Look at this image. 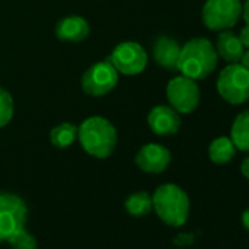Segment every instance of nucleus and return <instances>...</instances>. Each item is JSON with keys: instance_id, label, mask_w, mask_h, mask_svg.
Wrapping results in <instances>:
<instances>
[{"instance_id": "24", "label": "nucleus", "mask_w": 249, "mask_h": 249, "mask_svg": "<svg viewBox=\"0 0 249 249\" xmlns=\"http://www.w3.org/2000/svg\"><path fill=\"white\" fill-rule=\"evenodd\" d=\"M239 63H240L243 68H246V69L249 71V49H245V50H243V53H242V57H240Z\"/></svg>"}, {"instance_id": "4", "label": "nucleus", "mask_w": 249, "mask_h": 249, "mask_svg": "<svg viewBox=\"0 0 249 249\" xmlns=\"http://www.w3.org/2000/svg\"><path fill=\"white\" fill-rule=\"evenodd\" d=\"M218 95L229 104L240 106L249 100V71L237 63H227L215 84Z\"/></svg>"}, {"instance_id": "25", "label": "nucleus", "mask_w": 249, "mask_h": 249, "mask_svg": "<svg viewBox=\"0 0 249 249\" xmlns=\"http://www.w3.org/2000/svg\"><path fill=\"white\" fill-rule=\"evenodd\" d=\"M242 224H243V227L249 231V208H246V210L242 213Z\"/></svg>"}, {"instance_id": "12", "label": "nucleus", "mask_w": 249, "mask_h": 249, "mask_svg": "<svg viewBox=\"0 0 249 249\" xmlns=\"http://www.w3.org/2000/svg\"><path fill=\"white\" fill-rule=\"evenodd\" d=\"M89 36V25L87 19L78 15L66 17L56 25V37L60 41L81 43Z\"/></svg>"}, {"instance_id": "19", "label": "nucleus", "mask_w": 249, "mask_h": 249, "mask_svg": "<svg viewBox=\"0 0 249 249\" xmlns=\"http://www.w3.org/2000/svg\"><path fill=\"white\" fill-rule=\"evenodd\" d=\"M14 113H15V103L11 92L0 87V128L6 126L14 119Z\"/></svg>"}, {"instance_id": "14", "label": "nucleus", "mask_w": 249, "mask_h": 249, "mask_svg": "<svg viewBox=\"0 0 249 249\" xmlns=\"http://www.w3.org/2000/svg\"><path fill=\"white\" fill-rule=\"evenodd\" d=\"M214 47H215L217 56L221 57L226 63H237L245 50L237 34H234L231 30L220 31Z\"/></svg>"}, {"instance_id": "17", "label": "nucleus", "mask_w": 249, "mask_h": 249, "mask_svg": "<svg viewBox=\"0 0 249 249\" xmlns=\"http://www.w3.org/2000/svg\"><path fill=\"white\" fill-rule=\"evenodd\" d=\"M124 210L132 217H144L153 211V198L145 191L134 192L124 201Z\"/></svg>"}, {"instance_id": "16", "label": "nucleus", "mask_w": 249, "mask_h": 249, "mask_svg": "<svg viewBox=\"0 0 249 249\" xmlns=\"http://www.w3.org/2000/svg\"><path fill=\"white\" fill-rule=\"evenodd\" d=\"M236 147L230 137H218L211 141L208 147V157L214 164H227L236 156Z\"/></svg>"}, {"instance_id": "5", "label": "nucleus", "mask_w": 249, "mask_h": 249, "mask_svg": "<svg viewBox=\"0 0 249 249\" xmlns=\"http://www.w3.org/2000/svg\"><path fill=\"white\" fill-rule=\"evenodd\" d=\"M202 24L210 31L231 30L242 18L240 0H207L201 12Z\"/></svg>"}, {"instance_id": "9", "label": "nucleus", "mask_w": 249, "mask_h": 249, "mask_svg": "<svg viewBox=\"0 0 249 249\" xmlns=\"http://www.w3.org/2000/svg\"><path fill=\"white\" fill-rule=\"evenodd\" d=\"M119 81V72L110 63L108 59L92 65L82 75L81 87L85 94L91 97H103L108 94Z\"/></svg>"}, {"instance_id": "7", "label": "nucleus", "mask_w": 249, "mask_h": 249, "mask_svg": "<svg viewBox=\"0 0 249 249\" xmlns=\"http://www.w3.org/2000/svg\"><path fill=\"white\" fill-rule=\"evenodd\" d=\"M169 106L179 114H189L196 110L201 100V89L195 79L185 75L175 76L166 87Z\"/></svg>"}, {"instance_id": "20", "label": "nucleus", "mask_w": 249, "mask_h": 249, "mask_svg": "<svg viewBox=\"0 0 249 249\" xmlns=\"http://www.w3.org/2000/svg\"><path fill=\"white\" fill-rule=\"evenodd\" d=\"M6 243L12 249H37V239L33 233H30L25 227L17 231Z\"/></svg>"}, {"instance_id": "15", "label": "nucleus", "mask_w": 249, "mask_h": 249, "mask_svg": "<svg viewBox=\"0 0 249 249\" xmlns=\"http://www.w3.org/2000/svg\"><path fill=\"white\" fill-rule=\"evenodd\" d=\"M230 140L236 150L249 153V108L240 111L234 117L230 128Z\"/></svg>"}, {"instance_id": "3", "label": "nucleus", "mask_w": 249, "mask_h": 249, "mask_svg": "<svg viewBox=\"0 0 249 249\" xmlns=\"http://www.w3.org/2000/svg\"><path fill=\"white\" fill-rule=\"evenodd\" d=\"M153 198V210L157 217L170 227H182L191 213V201L188 194L176 183L160 185Z\"/></svg>"}, {"instance_id": "11", "label": "nucleus", "mask_w": 249, "mask_h": 249, "mask_svg": "<svg viewBox=\"0 0 249 249\" xmlns=\"http://www.w3.org/2000/svg\"><path fill=\"white\" fill-rule=\"evenodd\" d=\"M147 122L150 129L159 137H170L178 134L182 124L180 114L170 106L164 104L154 106L148 113Z\"/></svg>"}, {"instance_id": "18", "label": "nucleus", "mask_w": 249, "mask_h": 249, "mask_svg": "<svg viewBox=\"0 0 249 249\" xmlns=\"http://www.w3.org/2000/svg\"><path fill=\"white\" fill-rule=\"evenodd\" d=\"M75 140H78V128L73 123L63 122L50 131V141L57 148H68Z\"/></svg>"}, {"instance_id": "2", "label": "nucleus", "mask_w": 249, "mask_h": 249, "mask_svg": "<svg viewBox=\"0 0 249 249\" xmlns=\"http://www.w3.org/2000/svg\"><path fill=\"white\" fill-rule=\"evenodd\" d=\"M78 141L84 151L95 159H107L117 145L114 124L103 116H91L78 128Z\"/></svg>"}, {"instance_id": "23", "label": "nucleus", "mask_w": 249, "mask_h": 249, "mask_svg": "<svg viewBox=\"0 0 249 249\" xmlns=\"http://www.w3.org/2000/svg\"><path fill=\"white\" fill-rule=\"evenodd\" d=\"M242 18L246 25H249V0H245V3L242 5Z\"/></svg>"}, {"instance_id": "22", "label": "nucleus", "mask_w": 249, "mask_h": 249, "mask_svg": "<svg viewBox=\"0 0 249 249\" xmlns=\"http://www.w3.org/2000/svg\"><path fill=\"white\" fill-rule=\"evenodd\" d=\"M240 173L249 180V156L243 159V161L240 164Z\"/></svg>"}, {"instance_id": "6", "label": "nucleus", "mask_w": 249, "mask_h": 249, "mask_svg": "<svg viewBox=\"0 0 249 249\" xmlns=\"http://www.w3.org/2000/svg\"><path fill=\"white\" fill-rule=\"evenodd\" d=\"M28 207L25 201L12 192H0V243L8 242L17 231L25 227Z\"/></svg>"}, {"instance_id": "8", "label": "nucleus", "mask_w": 249, "mask_h": 249, "mask_svg": "<svg viewBox=\"0 0 249 249\" xmlns=\"http://www.w3.org/2000/svg\"><path fill=\"white\" fill-rule=\"evenodd\" d=\"M108 60L119 73L135 76L145 71L148 54L141 44L135 41H124L113 49Z\"/></svg>"}, {"instance_id": "13", "label": "nucleus", "mask_w": 249, "mask_h": 249, "mask_svg": "<svg viewBox=\"0 0 249 249\" xmlns=\"http://www.w3.org/2000/svg\"><path fill=\"white\" fill-rule=\"evenodd\" d=\"M180 44L167 36H161L154 41L153 46V56L157 65L164 69L178 71V60L180 54Z\"/></svg>"}, {"instance_id": "1", "label": "nucleus", "mask_w": 249, "mask_h": 249, "mask_svg": "<svg viewBox=\"0 0 249 249\" xmlns=\"http://www.w3.org/2000/svg\"><path fill=\"white\" fill-rule=\"evenodd\" d=\"M218 63L214 44L204 37H194L180 47L178 71L191 79L201 81L210 76Z\"/></svg>"}, {"instance_id": "10", "label": "nucleus", "mask_w": 249, "mask_h": 249, "mask_svg": "<svg viewBox=\"0 0 249 249\" xmlns=\"http://www.w3.org/2000/svg\"><path fill=\"white\" fill-rule=\"evenodd\" d=\"M135 163L138 169L145 173L160 175L170 166L172 154L164 145L151 142L140 148L135 157Z\"/></svg>"}, {"instance_id": "21", "label": "nucleus", "mask_w": 249, "mask_h": 249, "mask_svg": "<svg viewBox=\"0 0 249 249\" xmlns=\"http://www.w3.org/2000/svg\"><path fill=\"white\" fill-rule=\"evenodd\" d=\"M237 37H239L242 46H243L245 49H249V25H245V27L240 30V33H239Z\"/></svg>"}]
</instances>
